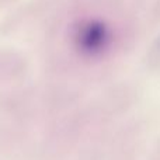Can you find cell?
<instances>
[{"label":"cell","instance_id":"1","mask_svg":"<svg viewBox=\"0 0 160 160\" xmlns=\"http://www.w3.org/2000/svg\"><path fill=\"white\" fill-rule=\"evenodd\" d=\"M112 32L108 24L98 20H87L78 25L75 31V42L79 49L88 55H98L110 48Z\"/></svg>","mask_w":160,"mask_h":160}]
</instances>
